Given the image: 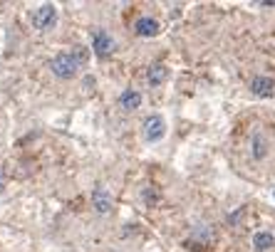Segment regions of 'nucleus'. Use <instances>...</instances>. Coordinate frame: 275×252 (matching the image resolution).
Wrapping results in <instances>:
<instances>
[{
	"instance_id": "f257e3e1",
	"label": "nucleus",
	"mask_w": 275,
	"mask_h": 252,
	"mask_svg": "<svg viewBox=\"0 0 275 252\" xmlns=\"http://www.w3.org/2000/svg\"><path fill=\"white\" fill-rule=\"evenodd\" d=\"M82 65L75 60V55L72 52H60L52 62H50V70H52V74L55 77H60V79H72L75 74H77V70H80Z\"/></svg>"
},
{
	"instance_id": "f03ea898",
	"label": "nucleus",
	"mask_w": 275,
	"mask_h": 252,
	"mask_svg": "<svg viewBox=\"0 0 275 252\" xmlns=\"http://www.w3.org/2000/svg\"><path fill=\"white\" fill-rule=\"evenodd\" d=\"M30 23H33L38 30H50V28H55V23H57V8H55V5H40L38 10L30 13Z\"/></svg>"
},
{
	"instance_id": "7ed1b4c3",
	"label": "nucleus",
	"mask_w": 275,
	"mask_h": 252,
	"mask_svg": "<svg viewBox=\"0 0 275 252\" xmlns=\"http://www.w3.org/2000/svg\"><path fill=\"white\" fill-rule=\"evenodd\" d=\"M144 139L146 141H161L164 139V134H166V121L159 116V114H151V116H146L144 119Z\"/></svg>"
},
{
	"instance_id": "20e7f679",
	"label": "nucleus",
	"mask_w": 275,
	"mask_h": 252,
	"mask_svg": "<svg viewBox=\"0 0 275 252\" xmlns=\"http://www.w3.org/2000/svg\"><path fill=\"white\" fill-rule=\"evenodd\" d=\"M114 47L117 45H114L109 33H104V30H94L92 33V50H94L97 57H109L114 52Z\"/></svg>"
},
{
	"instance_id": "39448f33",
	"label": "nucleus",
	"mask_w": 275,
	"mask_h": 252,
	"mask_svg": "<svg viewBox=\"0 0 275 252\" xmlns=\"http://www.w3.org/2000/svg\"><path fill=\"white\" fill-rule=\"evenodd\" d=\"M250 92H253L255 97L268 99V97L275 94V79H270V77H253V79H250Z\"/></svg>"
},
{
	"instance_id": "423d86ee",
	"label": "nucleus",
	"mask_w": 275,
	"mask_h": 252,
	"mask_svg": "<svg viewBox=\"0 0 275 252\" xmlns=\"http://www.w3.org/2000/svg\"><path fill=\"white\" fill-rule=\"evenodd\" d=\"M159 23L154 20V18H149V15H144V18H139L137 23H134V33L139 35V37H154V35H159Z\"/></svg>"
},
{
	"instance_id": "0eeeda50",
	"label": "nucleus",
	"mask_w": 275,
	"mask_h": 252,
	"mask_svg": "<svg viewBox=\"0 0 275 252\" xmlns=\"http://www.w3.org/2000/svg\"><path fill=\"white\" fill-rule=\"evenodd\" d=\"M92 205H94V210L102 213V215L112 210V195L107 193V188L97 185V188L92 190Z\"/></svg>"
},
{
	"instance_id": "6e6552de",
	"label": "nucleus",
	"mask_w": 275,
	"mask_h": 252,
	"mask_svg": "<svg viewBox=\"0 0 275 252\" xmlns=\"http://www.w3.org/2000/svg\"><path fill=\"white\" fill-rule=\"evenodd\" d=\"M119 107L127 109V111L139 109V107H141V94H139L137 89H124V92L119 94Z\"/></svg>"
},
{
	"instance_id": "1a4fd4ad",
	"label": "nucleus",
	"mask_w": 275,
	"mask_h": 252,
	"mask_svg": "<svg viewBox=\"0 0 275 252\" xmlns=\"http://www.w3.org/2000/svg\"><path fill=\"white\" fill-rule=\"evenodd\" d=\"M166 77H169V70H166V65H161V62L151 65V67H149V72H146V79H149V84H151V87L164 84V82H166Z\"/></svg>"
},
{
	"instance_id": "9d476101",
	"label": "nucleus",
	"mask_w": 275,
	"mask_h": 252,
	"mask_svg": "<svg viewBox=\"0 0 275 252\" xmlns=\"http://www.w3.org/2000/svg\"><path fill=\"white\" fill-rule=\"evenodd\" d=\"M253 247L258 250V252H265V250H270V247H275V237H273V232H255L253 235Z\"/></svg>"
},
{
	"instance_id": "9b49d317",
	"label": "nucleus",
	"mask_w": 275,
	"mask_h": 252,
	"mask_svg": "<svg viewBox=\"0 0 275 252\" xmlns=\"http://www.w3.org/2000/svg\"><path fill=\"white\" fill-rule=\"evenodd\" d=\"M265 153H268V144H265V139L260 134H255L253 136V156L255 158H265Z\"/></svg>"
},
{
	"instance_id": "f8f14e48",
	"label": "nucleus",
	"mask_w": 275,
	"mask_h": 252,
	"mask_svg": "<svg viewBox=\"0 0 275 252\" xmlns=\"http://www.w3.org/2000/svg\"><path fill=\"white\" fill-rule=\"evenodd\" d=\"M72 55H75V60H77L80 65H85V62L90 60V50H85V47H75Z\"/></svg>"
},
{
	"instance_id": "ddd939ff",
	"label": "nucleus",
	"mask_w": 275,
	"mask_h": 252,
	"mask_svg": "<svg viewBox=\"0 0 275 252\" xmlns=\"http://www.w3.org/2000/svg\"><path fill=\"white\" fill-rule=\"evenodd\" d=\"M3 190H5V173L0 171V193H3Z\"/></svg>"
}]
</instances>
